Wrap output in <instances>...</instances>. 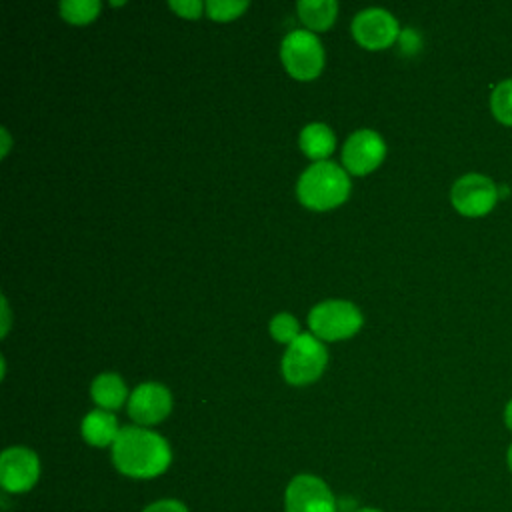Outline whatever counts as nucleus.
Wrapping results in <instances>:
<instances>
[{"instance_id":"f03ea898","label":"nucleus","mask_w":512,"mask_h":512,"mask_svg":"<svg viewBox=\"0 0 512 512\" xmlns=\"http://www.w3.org/2000/svg\"><path fill=\"white\" fill-rule=\"evenodd\" d=\"M296 192L304 206L312 210H328L348 198L350 178L334 162H314L302 172Z\"/></svg>"},{"instance_id":"f257e3e1","label":"nucleus","mask_w":512,"mask_h":512,"mask_svg":"<svg viewBox=\"0 0 512 512\" xmlns=\"http://www.w3.org/2000/svg\"><path fill=\"white\" fill-rule=\"evenodd\" d=\"M168 442L146 428L124 426L112 444L114 466L132 478H154L170 464Z\"/></svg>"},{"instance_id":"39448f33","label":"nucleus","mask_w":512,"mask_h":512,"mask_svg":"<svg viewBox=\"0 0 512 512\" xmlns=\"http://www.w3.org/2000/svg\"><path fill=\"white\" fill-rule=\"evenodd\" d=\"M308 324L314 336H320L324 340H342L352 336L360 328L362 314L352 302L326 300L310 310Z\"/></svg>"},{"instance_id":"f8f14e48","label":"nucleus","mask_w":512,"mask_h":512,"mask_svg":"<svg viewBox=\"0 0 512 512\" xmlns=\"http://www.w3.org/2000/svg\"><path fill=\"white\" fill-rule=\"evenodd\" d=\"M118 432V422L108 410H92L82 420V436L92 446L114 444Z\"/></svg>"},{"instance_id":"5701e85b","label":"nucleus","mask_w":512,"mask_h":512,"mask_svg":"<svg viewBox=\"0 0 512 512\" xmlns=\"http://www.w3.org/2000/svg\"><path fill=\"white\" fill-rule=\"evenodd\" d=\"M506 464H508V470H510V474H512V444H510V448H508V452H506Z\"/></svg>"},{"instance_id":"6e6552de","label":"nucleus","mask_w":512,"mask_h":512,"mask_svg":"<svg viewBox=\"0 0 512 512\" xmlns=\"http://www.w3.org/2000/svg\"><path fill=\"white\" fill-rule=\"evenodd\" d=\"M352 34L364 48L380 50L396 40L398 22L384 8H366L354 16Z\"/></svg>"},{"instance_id":"20e7f679","label":"nucleus","mask_w":512,"mask_h":512,"mask_svg":"<svg viewBox=\"0 0 512 512\" xmlns=\"http://www.w3.org/2000/svg\"><path fill=\"white\" fill-rule=\"evenodd\" d=\"M286 70L298 80H312L324 66V50L314 32L292 30L280 48Z\"/></svg>"},{"instance_id":"ddd939ff","label":"nucleus","mask_w":512,"mask_h":512,"mask_svg":"<svg viewBox=\"0 0 512 512\" xmlns=\"http://www.w3.org/2000/svg\"><path fill=\"white\" fill-rule=\"evenodd\" d=\"M334 144H336V138L332 130L322 122H312L304 126V130L300 132V148L312 160L322 162L326 156L332 154Z\"/></svg>"},{"instance_id":"9d476101","label":"nucleus","mask_w":512,"mask_h":512,"mask_svg":"<svg viewBox=\"0 0 512 512\" xmlns=\"http://www.w3.org/2000/svg\"><path fill=\"white\" fill-rule=\"evenodd\" d=\"M386 154L384 140L374 130H356L348 136L342 148V160L348 172L352 174H366L374 170Z\"/></svg>"},{"instance_id":"9b49d317","label":"nucleus","mask_w":512,"mask_h":512,"mask_svg":"<svg viewBox=\"0 0 512 512\" xmlns=\"http://www.w3.org/2000/svg\"><path fill=\"white\" fill-rule=\"evenodd\" d=\"M170 408L172 396L158 382L138 384L128 398V414L138 424H156L168 416Z\"/></svg>"},{"instance_id":"2eb2a0df","label":"nucleus","mask_w":512,"mask_h":512,"mask_svg":"<svg viewBox=\"0 0 512 512\" xmlns=\"http://www.w3.org/2000/svg\"><path fill=\"white\" fill-rule=\"evenodd\" d=\"M338 12V4L334 0H300L298 14L300 20L310 30H326Z\"/></svg>"},{"instance_id":"7ed1b4c3","label":"nucleus","mask_w":512,"mask_h":512,"mask_svg":"<svg viewBox=\"0 0 512 512\" xmlns=\"http://www.w3.org/2000/svg\"><path fill=\"white\" fill-rule=\"evenodd\" d=\"M326 366V348L312 334H300L288 344L282 358V374L290 384L302 386L314 382Z\"/></svg>"},{"instance_id":"4468645a","label":"nucleus","mask_w":512,"mask_h":512,"mask_svg":"<svg viewBox=\"0 0 512 512\" xmlns=\"http://www.w3.org/2000/svg\"><path fill=\"white\" fill-rule=\"evenodd\" d=\"M92 400L106 408V410H114V408H120L126 400V384L122 382V378L118 374H100L94 378L92 382Z\"/></svg>"},{"instance_id":"0eeeda50","label":"nucleus","mask_w":512,"mask_h":512,"mask_svg":"<svg viewBox=\"0 0 512 512\" xmlns=\"http://www.w3.org/2000/svg\"><path fill=\"white\" fill-rule=\"evenodd\" d=\"M452 204L464 216H484L488 214L496 200L498 188L488 176L464 174L452 186Z\"/></svg>"},{"instance_id":"423d86ee","label":"nucleus","mask_w":512,"mask_h":512,"mask_svg":"<svg viewBox=\"0 0 512 512\" xmlns=\"http://www.w3.org/2000/svg\"><path fill=\"white\" fill-rule=\"evenodd\" d=\"M286 512H336V500L324 480L312 474L292 478L284 494Z\"/></svg>"},{"instance_id":"6ab92c4d","label":"nucleus","mask_w":512,"mask_h":512,"mask_svg":"<svg viewBox=\"0 0 512 512\" xmlns=\"http://www.w3.org/2000/svg\"><path fill=\"white\" fill-rule=\"evenodd\" d=\"M246 0H208L206 12L214 20H232L246 10Z\"/></svg>"},{"instance_id":"4be33fe9","label":"nucleus","mask_w":512,"mask_h":512,"mask_svg":"<svg viewBox=\"0 0 512 512\" xmlns=\"http://www.w3.org/2000/svg\"><path fill=\"white\" fill-rule=\"evenodd\" d=\"M504 424L508 426V430L512 432V400L506 404L504 408Z\"/></svg>"},{"instance_id":"1a4fd4ad","label":"nucleus","mask_w":512,"mask_h":512,"mask_svg":"<svg viewBox=\"0 0 512 512\" xmlns=\"http://www.w3.org/2000/svg\"><path fill=\"white\" fill-rule=\"evenodd\" d=\"M40 474L38 458L32 450L24 446L6 448L0 456V484L8 492L30 490Z\"/></svg>"},{"instance_id":"dca6fc26","label":"nucleus","mask_w":512,"mask_h":512,"mask_svg":"<svg viewBox=\"0 0 512 512\" xmlns=\"http://www.w3.org/2000/svg\"><path fill=\"white\" fill-rule=\"evenodd\" d=\"M490 108L498 122L512 126V78L500 82L490 96Z\"/></svg>"},{"instance_id":"a211bd4d","label":"nucleus","mask_w":512,"mask_h":512,"mask_svg":"<svg viewBox=\"0 0 512 512\" xmlns=\"http://www.w3.org/2000/svg\"><path fill=\"white\" fill-rule=\"evenodd\" d=\"M270 332L276 340L280 342H294L298 336H300V326H298V320L288 314V312H282V314H276L270 322Z\"/></svg>"},{"instance_id":"b1692460","label":"nucleus","mask_w":512,"mask_h":512,"mask_svg":"<svg viewBox=\"0 0 512 512\" xmlns=\"http://www.w3.org/2000/svg\"><path fill=\"white\" fill-rule=\"evenodd\" d=\"M358 512H380V510H376V508H362V510H358Z\"/></svg>"},{"instance_id":"aec40b11","label":"nucleus","mask_w":512,"mask_h":512,"mask_svg":"<svg viewBox=\"0 0 512 512\" xmlns=\"http://www.w3.org/2000/svg\"><path fill=\"white\" fill-rule=\"evenodd\" d=\"M202 2L200 0H172L170 8L176 10L184 18H198L202 12Z\"/></svg>"},{"instance_id":"412c9836","label":"nucleus","mask_w":512,"mask_h":512,"mask_svg":"<svg viewBox=\"0 0 512 512\" xmlns=\"http://www.w3.org/2000/svg\"><path fill=\"white\" fill-rule=\"evenodd\" d=\"M144 512H188L180 500H158L144 508Z\"/></svg>"},{"instance_id":"f3484780","label":"nucleus","mask_w":512,"mask_h":512,"mask_svg":"<svg viewBox=\"0 0 512 512\" xmlns=\"http://www.w3.org/2000/svg\"><path fill=\"white\" fill-rule=\"evenodd\" d=\"M98 10H100L98 0H64V2H60L62 18H66L68 22H74V24L90 22L92 18H96Z\"/></svg>"}]
</instances>
